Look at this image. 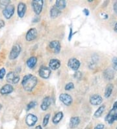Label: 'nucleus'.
Here are the masks:
<instances>
[{"label":"nucleus","mask_w":117,"mask_h":129,"mask_svg":"<svg viewBox=\"0 0 117 129\" xmlns=\"http://www.w3.org/2000/svg\"><path fill=\"white\" fill-rule=\"evenodd\" d=\"M37 83V78L32 74H27L23 77L22 84L23 89L27 91H30L36 86Z\"/></svg>","instance_id":"1"},{"label":"nucleus","mask_w":117,"mask_h":129,"mask_svg":"<svg viewBox=\"0 0 117 129\" xmlns=\"http://www.w3.org/2000/svg\"><path fill=\"white\" fill-rule=\"evenodd\" d=\"M117 120V101L114 102L113 107L109 111L107 115L105 117V121L109 124H112Z\"/></svg>","instance_id":"2"},{"label":"nucleus","mask_w":117,"mask_h":129,"mask_svg":"<svg viewBox=\"0 0 117 129\" xmlns=\"http://www.w3.org/2000/svg\"><path fill=\"white\" fill-rule=\"evenodd\" d=\"M43 5H44L43 0H33L32 2L33 11L36 15H39L41 13L43 8Z\"/></svg>","instance_id":"3"},{"label":"nucleus","mask_w":117,"mask_h":129,"mask_svg":"<svg viewBox=\"0 0 117 129\" xmlns=\"http://www.w3.org/2000/svg\"><path fill=\"white\" fill-rule=\"evenodd\" d=\"M21 46L19 44H14V46L12 48L11 52L9 54V58L10 59L13 60L15 59L19 56L21 52Z\"/></svg>","instance_id":"4"},{"label":"nucleus","mask_w":117,"mask_h":129,"mask_svg":"<svg viewBox=\"0 0 117 129\" xmlns=\"http://www.w3.org/2000/svg\"><path fill=\"white\" fill-rule=\"evenodd\" d=\"M6 80L8 83L16 84L20 81V76L14 72H10L7 74Z\"/></svg>","instance_id":"5"},{"label":"nucleus","mask_w":117,"mask_h":129,"mask_svg":"<svg viewBox=\"0 0 117 129\" xmlns=\"http://www.w3.org/2000/svg\"><path fill=\"white\" fill-rule=\"evenodd\" d=\"M15 11V7L13 5H9L7 6L5 9H4L3 11V14L7 19H10L12 16Z\"/></svg>","instance_id":"6"},{"label":"nucleus","mask_w":117,"mask_h":129,"mask_svg":"<svg viewBox=\"0 0 117 129\" xmlns=\"http://www.w3.org/2000/svg\"><path fill=\"white\" fill-rule=\"evenodd\" d=\"M80 62L76 58H71L68 61V66L72 70L74 71H77L80 67Z\"/></svg>","instance_id":"7"},{"label":"nucleus","mask_w":117,"mask_h":129,"mask_svg":"<svg viewBox=\"0 0 117 129\" xmlns=\"http://www.w3.org/2000/svg\"><path fill=\"white\" fill-rule=\"evenodd\" d=\"M59 99L66 106L71 105L72 101H73L72 96H70V94H66V93H62V94H60Z\"/></svg>","instance_id":"8"},{"label":"nucleus","mask_w":117,"mask_h":129,"mask_svg":"<svg viewBox=\"0 0 117 129\" xmlns=\"http://www.w3.org/2000/svg\"><path fill=\"white\" fill-rule=\"evenodd\" d=\"M38 74L39 76L42 78L48 79L51 74V70L46 67H42L39 69Z\"/></svg>","instance_id":"9"},{"label":"nucleus","mask_w":117,"mask_h":129,"mask_svg":"<svg viewBox=\"0 0 117 129\" xmlns=\"http://www.w3.org/2000/svg\"><path fill=\"white\" fill-rule=\"evenodd\" d=\"M37 30L35 28H31L27 33L25 35V39L27 41H32L37 37Z\"/></svg>","instance_id":"10"},{"label":"nucleus","mask_w":117,"mask_h":129,"mask_svg":"<svg viewBox=\"0 0 117 129\" xmlns=\"http://www.w3.org/2000/svg\"><path fill=\"white\" fill-rule=\"evenodd\" d=\"M103 102V99L100 96V94H93L92 96L90 98V103L92 105L98 106L102 103Z\"/></svg>","instance_id":"11"},{"label":"nucleus","mask_w":117,"mask_h":129,"mask_svg":"<svg viewBox=\"0 0 117 129\" xmlns=\"http://www.w3.org/2000/svg\"><path fill=\"white\" fill-rule=\"evenodd\" d=\"M38 121L37 117L36 115H33V114H28L27 115L26 119H25V122L26 124L28 125L29 126H33L34 124H36V122Z\"/></svg>","instance_id":"12"},{"label":"nucleus","mask_w":117,"mask_h":129,"mask_svg":"<svg viewBox=\"0 0 117 129\" xmlns=\"http://www.w3.org/2000/svg\"><path fill=\"white\" fill-rule=\"evenodd\" d=\"M50 48L52 50H53L55 54H59L61 50V44L59 41H53L50 43Z\"/></svg>","instance_id":"13"},{"label":"nucleus","mask_w":117,"mask_h":129,"mask_svg":"<svg viewBox=\"0 0 117 129\" xmlns=\"http://www.w3.org/2000/svg\"><path fill=\"white\" fill-rule=\"evenodd\" d=\"M49 67L50 70H53V71L57 70L61 67V61L57 59H52L50 61Z\"/></svg>","instance_id":"14"},{"label":"nucleus","mask_w":117,"mask_h":129,"mask_svg":"<svg viewBox=\"0 0 117 129\" xmlns=\"http://www.w3.org/2000/svg\"><path fill=\"white\" fill-rule=\"evenodd\" d=\"M27 10V6L25 3H20L18 5V16L20 18H23L25 14V12H26Z\"/></svg>","instance_id":"15"},{"label":"nucleus","mask_w":117,"mask_h":129,"mask_svg":"<svg viewBox=\"0 0 117 129\" xmlns=\"http://www.w3.org/2000/svg\"><path fill=\"white\" fill-rule=\"evenodd\" d=\"M13 91H14L13 87L9 83V84H6L2 87L0 89V93L3 95V94H7L11 93Z\"/></svg>","instance_id":"16"},{"label":"nucleus","mask_w":117,"mask_h":129,"mask_svg":"<svg viewBox=\"0 0 117 129\" xmlns=\"http://www.w3.org/2000/svg\"><path fill=\"white\" fill-rule=\"evenodd\" d=\"M51 104H52V99H51V98L49 97V96H47V97L44 98V100L42 101V104H41V109L43 111L46 110L47 109L50 107Z\"/></svg>","instance_id":"17"},{"label":"nucleus","mask_w":117,"mask_h":129,"mask_svg":"<svg viewBox=\"0 0 117 129\" xmlns=\"http://www.w3.org/2000/svg\"><path fill=\"white\" fill-rule=\"evenodd\" d=\"M80 123V119L78 117H72L70 121V127L72 128L77 127Z\"/></svg>","instance_id":"18"},{"label":"nucleus","mask_w":117,"mask_h":129,"mask_svg":"<svg viewBox=\"0 0 117 129\" xmlns=\"http://www.w3.org/2000/svg\"><path fill=\"white\" fill-rule=\"evenodd\" d=\"M61 14V11L58 9L55 6H53L50 10V17L52 18H55L59 16Z\"/></svg>","instance_id":"19"},{"label":"nucleus","mask_w":117,"mask_h":129,"mask_svg":"<svg viewBox=\"0 0 117 129\" xmlns=\"http://www.w3.org/2000/svg\"><path fill=\"white\" fill-rule=\"evenodd\" d=\"M36 62H37V59L36 57H31L27 59L26 64L29 69H33L36 65Z\"/></svg>","instance_id":"20"},{"label":"nucleus","mask_w":117,"mask_h":129,"mask_svg":"<svg viewBox=\"0 0 117 129\" xmlns=\"http://www.w3.org/2000/svg\"><path fill=\"white\" fill-rule=\"evenodd\" d=\"M62 117H63V113L62 112H59L53 116L52 121L54 124H58L62 120Z\"/></svg>","instance_id":"21"},{"label":"nucleus","mask_w":117,"mask_h":129,"mask_svg":"<svg viewBox=\"0 0 117 129\" xmlns=\"http://www.w3.org/2000/svg\"><path fill=\"white\" fill-rule=\"evenodd\" d=\"M66 6V2L65 0H57L55 2V7L60 11L64 9Z\"/></svg>","instance_id":"22"},{"label":"nucleus","mask_w":117,"mask_h":129,"mask_svg":"<svg viewBox=\"0 0 117 129\" xmlns=\"http://www.w3.org/2000/svg\"><path fill=\"white\" fill-rule=\"evenodd\" d=\"M112 89H113V85H112L111 83H110V84L107 85L105 90V97L107 98V99L110 97V96H111V94H112Z\"/></svg>","instance_id":"23"},{"label":"nucleus","mask_w":117,"mask_h":129,"mask_svg":"<svg viewBox=\"0 0 117 129\" xmlns=\"http://www.w3.org/2000/svg\"><path fill=\"white\" fill-rule=\"evenodd\" d=\"M105 106L103 105L101 106L98 108V109L95 112L94 114V116L96 117V118H98L100 117H101V115H102V113H103V112L105 111Z\"/></svg>","instance_id":"24"},{"label":"nucleus","mask_w":117,"mask_h":129,"mask_svg":"<svg viewBox=\"0 0 117 129\" xmlns=\"http://www.w3.org/2000/svg\"><path fill=\"white\" fill-rule=\"evenodd\" d=\"M10 3L11 2L9 0H5V1L2 0V1H0V7L2 9H5L7 7L10 5Z\"/></svg>","instance_id":"25"},{"label":"nucleus","mask_w":117,"mask_h":129,"mask_svg":"<svg viewBox=\"0 0 117 129\" xmlns=\"http://www.w3.org/2000/svg\"><path fill=\"white\" fill-rule=\"evenodd\" d=\"M50 117V113H48V114L46 115V116L44 117V119H43V122H42V125H43V126H47V124H48V123L49 122Z\"/></svg>","instance_id":"26"},{"label":"nucleus","mask_w":117,"mask_h":129,"mask_svg":"<svg viewBox=\"0 0 117 129\" xmlns=\"http://www.w3.org/2000/svg\"><path fill=\"white\" fill-rule=\"evenodd\" d=\"M36 102H34V101H31V102H30L29 103L27 104V111H29V110H31V109L33 108L36 106Z\"/></svg>","instance_id":"27"},{"label":"nucleus","mask_w":117,"mask_h":129,"mask_svg":"<svg viewBox=\"0 0 117 129\" xmlns=\"http://www.w3.org/2000/svg\"><path fill=\"white\" fill-rule=\"evenodd\" d=\"M112 68L114 71H117V57H113L112 59Z\"/></svg>","instance_id":"28"},{"label":"nucleus","mask_w":117,"mask_h":129,"mask_svg":"<svg viewBox=\"0 0 117 129\" xmlns=\"http://www.w3.org/2000/svg\"><path fill=\"white\" fill-rule=\"evenodd\" d=\"M73 88H74V84L72 82H70V83H67L65 85V87H64L66 91H70L71 89H73Z\"/></svg>","instance_id":"29"},{"label":"nucleus","mask_w":117,"mask_h":129,"mask_svg":"<svg viewBox=\"0 0 117 129\" xmlns=\"http://www.w3.org/2000/svg\"><path fill=\"white\" fill-rule=\"evenodd\" d=\"M6 74V71H5V68H2L0 69V79L2 80L4 78V76H5Z\"/></svg>","instance_id":"30"},{"label":"nucleus","mask_w":117,"mask_h":129,"mask_svg":"<svg viewBox=\"0 0 117 129\" xmlns=\"http://www.w3.org/2000/svg\"><path fill=\"white\" fill-rule=\"evenodd\" d=\"M74 77H75V78L80 79L81 77V73H80V72H78V71H77L76 73H75V74H74Z\"/></svg>","instance_id":"31"},{"label":"nucleus","mask_w":117,"mask_h":129,"mask_svg":"<svg viewBox=\"0 0 117 129\" xmlns=\"http://www.w3.org/2000/svg\"><path fill=\"white\" fill-rule=\"evenodd\" d=\"M105 126H104V124H98L96 126L95 128L94 129H103L104 128Z\"/></svg>","instance_id":"32"},{"label":"nucleus","mask_w":117,"mask_h":129,"mask_svg":"<svg viewBox=\"0 0 117 129\" xmlns=\"http://www.w3.org/2000/svg\"><path fill=\"white\" fill-rule=\"evenodd\" d=\"M83 12L86 16H88L89 15V10L87 9H85L83 10Z\"/></svg>","instance_id":"33"},{"label":"nucleus","mask_w":117,"mask_h":129,"mask_svg":"<svg viewBox=\"0 0 117 129\" xmlns=\"http://www.w3.org/2000/svg\"><path fill=\"white\" fill-rule=\"evenodd\" d=\"M113 9H114V12L117 14V2H115L114 5H113Z\"/></svg>","instance_id":"34"},{"label":"nucleus","mask_w":117,"mask_h":129,"mask_svg":"<svg viewBox=\"0 0 117 129\" xmlns=\"http://www.w3.org/2000/svg\"><path fill=\"white\" fill-rule=\"evenodd\" d=\"M72 28H70V35H69V37H68L69 41H71V39H72Z\"/></svg>","instance_id":"35"},{"label":"nucleus","mask_w":117,"mask_h":129,"mask_svg":"<svg viewBox=\"0 0 117 129\" xmlns=\"http://www.w3.org/2000/svg\"><path fill=\"white\" fill-rule=\"evenodd\" d=\"M5 25V22L3 20H0V28H2Z\"/></svg>","instance_id":"36"},{"label":"nucleus","mask_w":117,"mask_h":129,"mask_svg":"<svg viewBox=\"0 0 117 129\" xmlns=\"http://www.w3.org/2000/svg\"><path fill=\"white\" fill-rule=\"evenodd\" d=\"M114 31L116 32V33H117V22L115 24V25H114Z\"/></svg>","instance_id":"37"},{"label":"nucleus","mask_w":117,"mask_h":129,"mask_svg":"<svg viewBox=\"0 0 117 129\" xmlns=\"http://www.w3.org/2000/svg\"><path fill=\"white\" fill-rule=\"evenodd\" d=\"M35 129H42V126H40V125H38V126H37L36 128H35Z\"/></svg>","instance_id":"38"},{"label":"nucleus","mask_w":117,"mask_h":129,"mask_svg":"<svg viewBox=\"0 0 117 129\" xmlns=\"http://www.w3.org/2000/svg\"><path fill=\"white\" fill-rule=\"evenodd\" d=\"M2 104H0V110H1V109H2Z\"/></svg>","instance_id":"39"},{"label":"nucleus","mask_w":117,"mask_h":129,"mask_svg":"<svg viewBox=\"0 0 117 129\" xmlns=\"http://www.w3.org/2000/svg\"><path fill=\"white\" fill-rule=\"evenodd\" d=\"M116 129H117V127H116Z\"/></svg>","instance_id":"40"}]
</instances>
